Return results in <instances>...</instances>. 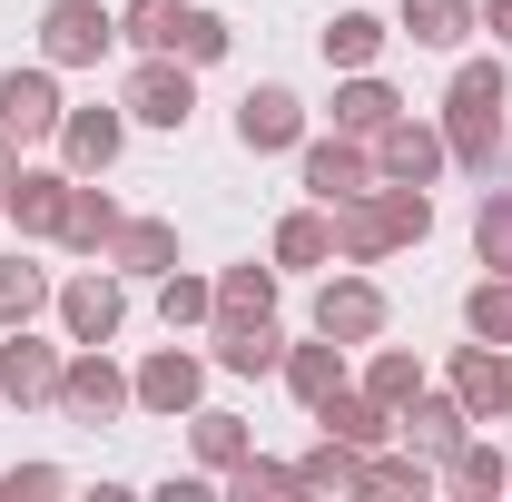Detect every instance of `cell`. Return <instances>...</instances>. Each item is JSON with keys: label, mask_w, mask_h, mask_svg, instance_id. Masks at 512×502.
<instances>
[{"label": "cell", "mask_w": 512, "mask_h": 502, "mask_svg": "<svg viewBox=\"0 0 512 502\" xmlns=\"http://www.w3.org/2000/svg\"><path fill=\"white\" fill-rule=\"evenodd\" d=\"M424 237H434V197L414 188V178H375L365 197L335 207V256H345V266H375V256L424 247Z\"/></svg>", "instance_id": "6da1fadb"}, {"label": "cell", "mask_w": 512, "mask_h": 502, "mask_svg": "<svg viewBox=\"0 0 512 502\" xmlns=\"http://www.w3.org/2000/svg\"><path fill=\"white\" fill-rule=\"evenodd\" d=\"M503 109H512L503 60H463V69H453V89H444V148H453V168L493 178V158H503Z\"/></svg>", "instance_id": "7a4b0ae2"}, {"label": "cell", "mask_w": 512, "mask_h": 502, "mask_svg": "<svg viewBox=\"0 0 512 502\" xmlns=\"http://www.w3.org/2000/svg\"><path fill=\"white\" fill-rule=\"evenodd\" d=\"M109 40H119V20H109L99 0H50V10H40V60L50 69H99Z\"/></svg>", "instance_id": "3957f363"}, {"label": "cell", "mask_w": 512, "mask_h": 502, "mask_svg": "<svg viewBox=\"0 0 512 502\" xmlns=\"http://www.w3.org/2000/svg\"><path fill=\"white\" fill-rule=\"evenodd\" d=\"M128 404H138V384H128L99 345H79V355L60 365V414H69V424H119Z\"/></svg>", "instance_id": "277c9868"}, {"label": "cell", "mask_w": 512, "mask_h": 502, "mask_svg": "<svg viewBox=\"0 0 512 502\" xmlns=\"http://www.w3.org/2000/svg\"><path fill=\"white\" fill-rule=\"evenodd\" d=\"M128 119H148V128H188V109H197V79H188V60H168V50H148V60L128 69V99H119Z\"/></svg>", "instance_id": "5b68a950"}, {"label": "cell", "mask_w": 512, "mask_h": 502, "mask_svg": "<svg viewBox=\"0 0 512 502\" xmlns=\"http://www.w3.org/2000/svg\"><path fill=\"white\" fill-rule=\"evenodd\" d=\"M69 119V99H60V79H50V60L40 69H0V128L30 148V138H60Z\"/></svg>", "instance_id": "8992f818"}, {"label": "cell", "mask_w": 512, "mask_h": 502, "mask_svg": "<svg viewBox=\"0 0 512 502\" xmlns=\"http://www.w3.org/2000/svg\"><path fill=\"white\" fill-rule=\"evenodd\" d=\"M375 178L384 168H375L365 138H345V128H335V138H306V188H316V207H345V197H365Z\"/></svg>", "instance_id": "52a82bcc"}, {"label": "cell", "mask_w": 512, "mask_h": 502, "mask_svg": "<svg viewBox=\"0 0 512 502\" xmlns=\"http://www.w3.org/2000/svg\"><path fill=\"white\" fill-rule=\"evenodd\" d=\"M50 306H60L69 345H109V335L128 325V296H119V276H109V256H99V276H69Z\"/></svg>", "instance_id": "ba28073f"}, {"label": "cell", "mask_w": 512, "mask_h": 502, "mask_svg": "<svg viewBox=\"0 0 512 502\" xmlns=\"http://www.w3.org/2000/svg\"><path fill=\"white\" fill-rule=\"evenodd\" d=\"M316 335H335V345H375V335H384V286H375V276H325Z\"/></svg>", "instance_id": "9c48e42d"}, {"label": "cell", "mask_w": 512, "mask_h": 502, "mask_svg": "<svg viewBox=\"0 0 512 502\" xmlns=\"http://www.w3.org/2000/svg\"><path fill=\"white\" fill-rule=\"evenodd\" d=\"M453 394H463L473 424H503L512 414V345H463L453 355Z\"/></svg>", "instance_id": "30bf717a"}, {"label": "cell", "mask_w": 512, "mask_h": 502, "mask_svg": "<svg viewBox=\"0 0 512 502\" xmlns=\"http://www.w3.org/2000/svg\"><path fill=\"white\" fill-rule=\"evenodd\" d=\"M0 394L10 404H60V345H40L30 325L0 335Z\"/></svg>", "instance_id": "8fae6325"}, {"label": "cell", "mask_w": 512, "mask_h": 502, "mask_svg": "<svg viewBox=\"0 0 512 502\" xmlns=\"http://www.w3.org/2000/svg\"><path fill=\"white\" fill-rule=\"evenodd\" d=\"M444 128H424V119H384L375 128V168L384 178H414V188H434V178H444Z\"/></svg>", "instance_id": "7c38bea8"}, {"label": "cell", "mask_w": 512, "mask_h": 502, "mask_svg": "<svg viewBox=\"0 0 512 502\" xmlns=\"http://www.w3.org/2000/svg\"><path fill=\"white\" fill-rule=\"evenodd\" d=\"M394 434L414 443L424 463H444L453 443L473 434V414H463V394H404V404H394Z\"/></svg>", "instance_id": "4fadbf2b"}, {"label": "cell", "mask_w": 512, "mask_h": 502, "mask_svg": "<svg viewBox=\"0 0 512 502\" xmlns=\"http://www.w3.org/2000/svg\"><path fill=\"white\" fill-rule=\"evenodd\" d=\"M237 148H306V99L296 89H247L237 99Z\"/></svg>", "instance_id": "5bb4252c"}, {"label": "cell", "mask_w": 512, "mask_h": 502, "mask_svg": "<svg viewBox=\"0 0 512 502\" xmlns=\"http://www.w3.org/2000/svg\"><path fill=\"white\" fill-rule=\"evenodd\" d=\"M128 384H138V404H148V414H197V394H207V365H197L188 345H158V355H148Z\"/></svg>", "instance_id": "9a60e30c"}, {"label": "cell", "mask_w": 512, "mask_h": 502, "mask_svg": "<svg viewBox=\"0 0 512 502\" xmlns=\"http://www.w3.org/2000/svg\"><path fill=\"white\" fill-rule=\"evenodd\" d=\"M119 138H128V109H69V119H60V158H69V178H99V168H119Z\"/></svg>", "instance_id": "2e32d148"}, {"label": "cell", "mask_w": 512, "mask_h": 502, "mask_svg": "<svg viewBox=\"0 0 512 502\" xmlns=\"http://www.w3.org/2000/svg\"><path fill=\"white\" fill-rule=\"evenodd\" d=\"M217 365H227V375H276V365H286L276 315H217Z\"/></svg>", "instance_id": "e0dca14e"}, {"label": "cell", "mask_w": 512, "mask_h": 502, "mask_svg": "<svg viewBox=\"0 0 512 502\" xmlns=\"http://www.w3.org/2000/svg\"><path fill=\"white\" fill-rule=\"evenodd\" d=\"M316 424H325L335 443H355V453H375V443L394 434V404H375V394H355V384H335V394L316 404Z\"/></svg>", "instance_id": "ac0fdd59"}, {"label": "cell", "mask_w": 512, "mask_h": 502, "mask_svg": "<svg viewBox=\"0 0 512 502\" xmlns=\"http://www.w3.org/2000/svg\"><path fill=\"white\" fill-rule=\"evenodd\" d=\"M109 266H119V276H168V266H178V227H168V217H119Z\"/></svg>", "instance_id": "d6986e66"}, {"label": "cell", "mask_w": 512, "mask_h": 502, "mask_svg": "<svg viewBox=\"0 0 512 502\" xmlns=\"http://www.w3.org/2000/svg\"><path fill=\"white\" fill-rule=\"evenodd\" d=\"M60 207H69V168H20L0 217H20V237H60Z\"/></svg>", "instance_id": "ffe728a7"}, {"label": "cell", "mask_w": 512, "mask_h": 502, "mask_svg": "<svg viewBox=\"0 0 512 502\" xmlns=\"http://www.w3.org/2000/svg\"><path fill=\"white\" fill-rule=\"evenodd\" d=\"M109 237H119V197H109V188H79V178H69L60 247H79V256H109Z\"/></svg>", "instance_id": "44dd1931"}, {"label": "cell", "mask_w": 512, "mask_h": 502, "mask_svg": "<svg viewBox=\"0 0 512 502\" xmlns=\"http://www.w3.org/2000/svg\"><path fill=\"white\" fill-rule=\"evenodd\" d=\"M276 375H286V394L316 414L325 394L345 384V345H335V335H316V345H286V365H276Z\"/></svg>", "instance_id": "7402d4cb"}, {"label": "cell", "mask_w": 512, "mask_h": 502, "mask_svg": "<svg viewBox=\"0 0 512 502\" xmlns=\"http://www.w3.org/2000/svg\"><path fill=\"white\" fill-rule=\"evenodd\" d=\"M384 119H404V99H394V89H384L375 69H355V79H345V89H335V128H345V138H365V148H375V128Z\"/></svg>", "instance_id": "603a6c76"}, {"label": "cell", "mask_w": 512, "mask_h": 502, "mask_svg": "<svg viewBox=\"0 0 512 502\" xmlns=\"http://www.w3.org/2000/svg\"><path fill=\"white\" fill-rule=\"evenodd\" d=\"M325 60L335 69H375L384 60V20L375 10H335V20H325Z\"/></svg>", "instance_id": "cb8c5ba5"}, {"label": "cell", "mask_w": 512, "mask_h": 502, "mask_svg": "<svg viewBox=\"0 0 512 502\" xmlns=\"http://www.w3.org/2000/svg\"><path fill=\"white\" fill-rule=\"evenodd\" d=\"M365 493H384V502H424L434 493V463H424V453H365Z\"/></svg>", "instance_id": "d4e9b609"}, {"label": "cell", "mask_w": 512, "mask_h": 502, "mask_svg": "<svg viewBox=\"0 0 512 502\" xmlns=\"http://www.w3.org/2000/svg\"><path fill=\"white\" fill-rule=\"evenodd\" d=\"M158 315H168V335L207 325V315H217V276H188V266H168V276H158Z\"/></svg>", "instance_id": "484cf974"}, {"label": "cell", "mask_w": 512, "mask_h": 502, "mask_svg": "<svg viewBox=\"0 0 512 502\" xmlns=\"http://www.w3.org/2000/svg\"><path fill=\"white\" fill-rule=\"evenodd\" d=\"M188 443H197V463H207V473H227V463H247V453H256L247 414H188Z\"/></svg>", "instance_id": "4316f807"}, {"label": "cell", "mask_w": 512, "mask_h": 502, "mask_svg": "<svg viewBox=\"0 0 512 502\" xmlns=\"http://www.w3.org/2000/svg\"><path fill=\"white\" fill-rule=\"evenodd\" d=\"M335 256V207H296L276 227V266H325Z\"/></svg>", "instance_id": "83f0119b"}, {"label": "cell", "mask_w": 512, "mask_h": 502, "mask_svg": "<svg viewBox=\"0 0 512 502\" xmlns=\"http://www.w3.org/2000/svg\"><path fill=\"white\" fill-rule=\"evenodd\" d=\"M473 20H483V0H404V30H414L424 50H453Z\"/></svg>", "instance_id": "f1b7e54d"}, {"label": "cell", "mask_w": 512, "mask_h": 502, "mask_svg": "<svg viewBox=\"0 0 512 502\" xmlns=\"http://www.w3.org/2000/svg\"><path fill=\"white\" fill-rule=\"evenodd\" d=\"M296 483H306V493H365V453H355V443H335V434H325L316 453L296 463Z\"/></svg>", "instance_id": "f546056e"}, {"label": "cell", "mask_w": 512, "mask_h": 502, "mask_svg": "<svg viewBox=\"0 0 512 502\" xmlns=\"http://www.w3.org/2000/svg\"><path fill=\"white\" fill-rule=\"evenodd\" d=\"M444 483H453V493H512V463L493 453V443H473V434H463V443L444 453Z\"/></svg>", "instance_id": "4dcf8cb0"}, {"label": "cell", "mask_w": 512, "mask_h": 502, "mask_svg": "<svg viewBox=\"0 0 512 502\" xmlns=\"http://www.w3.org/2000/svg\"><path fill=\"white\" fill-rule=\"evenodd\" d=\"M227 20L217 10H178V30H168V60H188V69H207V60H227Z\"/></svg>", "instance_id": "1f68e13d"}, {"label": "cell", "mask_w": 512, "mask_h": 502, "mask_svg": "<svg viewBox=\"0 0 512 502\" xmlns=\"http://www.w3.org/2000/svg\"><path fill=\"white\" fill-rule=\"evenodd\" d=\"M217 315H276V266H227L217 276ZM207 315V325H217Z\"/></svg>", "instance_id": "d6a6232c"}, {"label": "cell", "mask_w": 512, "mask_h": 502, "mask_svg": "<svg viewBox=\"0 0 512 502\" xmlns=\"http://www.w3.org/2000/svg\"><path fill=\"white\" fill-rule=\"evenodd\" d=\"M286 493H306V483H296V463H266V453L227 463V502H286Z\"/></svg>", "instance_id": "836d02e7"}, {"label": "cell", "mask_w": 512, "mask_h": 502, "mask_svg": "<svg viewBox=\"0 0 512 502\" xmlns=\"http://www.w3.org/2000/svg\"><path fill=\"white\" fill-rule=\"evenodd\" d=\"M40 306H50V276L30 256H0V325H30Z\"/></svg>", "instance_id": "e575fe53"}, {"label": "cell", "mask_w": 512, "mask_h": 502, "mask_svg": "<svg viewBox=\"0 0 512 502\" xmlns=\"http://www.w3.org/2000/svg\"><path fill=\"white\" fill-rule=\"evenodd\" d=\"M473 247H483L493 276H512V188H483V207H473Z\"/></svg>", "instance_id": "d590c367"}, {"label": "cell", "mask_w": 512, "mask_h": 502, "mask_svg": "<svg viewBox=\"0 0 512 502\" xmlns=\"http://www.w3.org/2000/svg\"><path fill=\"white\" fill-rule=\"evenodd\" d=\"M463 325H473L483 345H512V276H483V286L463 296Z\"/></svg>", "instance_id": "8d00e7d4"}, {"label": "cell", "mask_w": 512, "mask_h": 502, "mask_svg": "<svg viewBox=\"0 0 512 502\" xmlns=\"http://www.w3.org/2000/svg\"><path fill=\"white\" fill-rule=\"evenodd\" d=\"M365 394H375V404H404V394H424V365H414L404 345H384L375 365H365Z\"/></svg>", "instance_id": "74e56055"}, {"label": "cell", "mask_w": 512, "mask_h": 502, "mask_svg": "<svg viewBox=\"0 0 512 502\" xmlns=\"http://www.w3.org/2000/svg\"><path fill=\"white\" fill-rule=\"evenodd\" d=\"M178 10H188V0H128V40H138V50H168V30H178Z\"/></svg>", "instance_id": "f35d334b"}, {"label": "cell", "mask_w": 512, "mask_h": 502, "mask_svg": "<svg viewBox=\"0 0 512 502\" xmlns=\"http://www.w3.org/2000/svg\"><path fill=\"white\" fill-rule=\"evenodd\" d=\"M20 493H69V473H60V463H30V473L0 483V502H20Z\"/></svg>", "instance_id": "ab89813d"}, {"label": "cell", "mask_w": 512, "mask_h": 502, "mask_svg": "<svg viewBox=\"0 0 512 502\" xmlns=\"http://www.w3.org/2000/svg\"><path fill=\"white\" fill-rule=\"evenodd\" d=\"M10 188H20V138L0 128V207H10Z\"/></svg>", "instance_id": "60d3db41"}, {"label": "cell", "mask_w": 512, "mask_h": 502, "mask_svg": "<svg viewBox=\"0 0 512 502\" xmlns=\"http://www.w3.org/2000/svg\"><path fill=\"white\" fill-rule=\"evenodd\" d=\"M483 30H493V40H512V0H483Z\"/></svg>", "instance_id": "b9f144b4"}]
</instances>
